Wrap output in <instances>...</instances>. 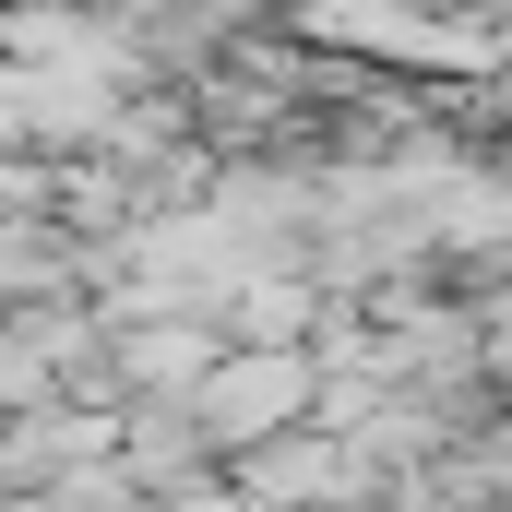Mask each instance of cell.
<instances>
[{
    "instance_id": "obj_1",
    "label": "cell",
    "mask_w": 512,
    "mask_h": 512,
    "mask_svg": "<svg viewBox=\"0 0 512 512\" xmlns=\"http://www.w3.org/2000/svg\"><path fill=\"white\" fill-rule=\"evenodd\" d=\"M191 429H203V453H215V477L262 453V441H286V429H310V358H215L203 382H191Z\"/></svg>"
},
{
    "instance_id": "obj_2",
    "label": "cell",
    "mask_w": 512,
    "mask_h": 512,
    "mask_svg": "<svg viewBox=\"0 0 512 512\" xmlns=\"http://www.w3.org/2000/svg\"><path fill=\"white\" fill-rule=\"evenodd\" d=\"M239 512H370V465L346 453V441H322V429H286V441H262V453H239Z\"/></svg>"
},
{
    "instance_id": "obj_3",
    "label": "cell",
    "mask_w": 512,
    "mask_h": 512,
    "mask_svg": "<svg viewBox=\"0 0 512 512\" xmlns=\"http://www.w3.org/2000/svg\"><path fill=\"white\" fill-rule=\"evenodd\" d=\"M108 465L143 489V512L167 501V489H191V477H215V453H203L191 405H120V429H108Z\"/></svg>"
}]
</instances>
